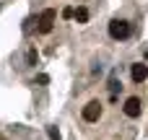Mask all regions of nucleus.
<instances>
[{"instance_id":"nucleus-4","label":"nucleus","mask_w":148,"mask_h":140,"mask_svg":"<svg viewBox=\"0 0 148 140\" xmlns=\"http://www.w3.org/2000/svg\"><path fill=\"white\" fill-rule=\"evenodd\" d=\"M101 117V104L99 101H88L86 107H83V120L86 122H96Z\"/></svg>"},{"instance_id":"nucleus-11","label":"nucleus","mask_w":148,"mask_h":140,"mask_svg":"<svg viewBox=\"0 0 148 140\" xmlns=\"http://www.w3.org/2000/svg\"><path fill=\"white\" fill-rule=\"evenodd\" d=\"M146 62H148V49H146Z\"/></svg>"},{"instance_id":"nucleus-2","label":"nucleus","mask_w":148,"mask_h":140,"mask_svg":"<svg viewBox=\"0 0 148 140\" xmlns=\"http://www.w3.org/2000/svg\"><path fill=\"white\" fill-rule=\"evenodd\" d=\"M55 18H57V10L55 8L42 10V16H39V34H49L52 26H55Z\"/></svg>"},{"instance_id":"nucleus-7","label":"nucleus","mask_w":148,"mask_h":140,"mask_svg":"<svg viewBox=\"0 0 148 140\" xmlns=\"http://www.w3.org/2000/svg\"><path fill=\"white\" fill-rule=\"evenodd\" d=\"M36 60H39L36 49H29V55H26V62H29V65H36Z\"/></svg>"},{"instance_id":"nucleus-1","label":"nucleus","mask_w":148,"mask_h":140,"mask_svg":"<svg viewBox=\"0 0 148 140\" xmlns=\"http://www.w3.org/2000/svg\"><path fill=\"white\" fill-rule=\"evenodd\" d=\"M130 31H133L130 21H125V18H112V21H109V36H112V39L122 42V39L130 36Z\"/></svg>"},{"instance_id":"nucleus-8","label":"nucleus","mask_w":148,"mask_h":140,"mask_svg":"<svg viewBox=\"0 0 148 140\" xmlns=\"http://www.w3.org/2000/svg\"><path fill=\"white\" fill-rule=\"evenodd\" d=\"M36 83H39V86H47V83H49V75H47V73H39V75H36Z\"/></svg>"},{"instance_id":"nucleus-6","label":"nucleus","mask_w":148,"mask_h":140,"mask_svg":"<svg viewBox=\"0 0 148 140\" xmlns=\"http://www.w3.org/2000/svg\"><path fill=\"white\" fill-rule=\"evenodd\" d=\"M73 18H75L78 23H86V21H88V10H86V8H75V16H73Z\"/></svg>"},{"instance_id":"nucleus-9","label":"nucleus","mask_w":148,"mask_h":140,"mask_svg":"<svg viewBox=\"0 0 148 140\" xmlns=\"http://www.w3.org/2000/svg\"><path fill=\"white\" fill-rule=\"evenodd\" d=\"M47 135H49V140H60V132H57V127H47Z\"/></svg>"},{"instance_id":"nucleus-5","label":"nucleus","mask_w":148,"mask_h":140,"mask_svg":"<svg viewBox=\"0 0 148 140\" xmlns=\"http://www.w3.org/2000/svg\"><path fill=\"white\" fill-rule=\"evenodd\" d=\"M130 75H133L135 83H143V81L148 78V65L146 62H135V65L130 68Z\"/></svg>"},{"instance_id":"nucleus-10","label":"nucleus","mask_w":148,"mask_h":140,"mask_svg":"<svg viewBox=\"0 0 148 140\" xmlns=\"http://www.w3.org/2000/svg\"><path fill=\"white\" fill-rule=\"evenodd\" d=\"M75 16V8H62V18H73Z\"/></svg>"},{"instance_id":"nucleus-3","label":"nucleus","mask_w":148,"mask_h":140,"mask_svg":"<svg viewBox=\"0 0 148 140\" xmlns=\"http://www.w3.org/2000/svg\"><path fill=\"white\" fill-rule=\"evenodd\" d=\"M140 112H143V101H140L138 96H130V99L125 101V114L135 120V117H140Z\"/></svg>"}]
</instances>
